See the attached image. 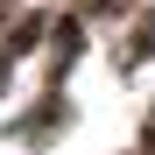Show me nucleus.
<instances>
[{
    "label": "nucleus",
    "instance_id": "1",
    "mask_svg": "<svg viewBox=\"0 0 155 155\" xmlns=\"http://www.w3.org/2000/svg\"><path fill=\"white\" fill-rule=\"evenodd\" d=\"M0 85H7V71H0Z\"/></svg>",
    "mask_w": 155,
    "mask_h": 155
}]
</instances>
